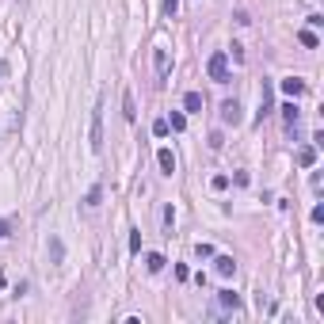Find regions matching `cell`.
<instances>
[{"label":"cell","mask_w":324,"mask_h":324,"mask_svg":"<svg viewBox=\"0 0 324 324\" xmlns=\"http://www.w3.org/2000/svg\"><path fill=\"white\" fill-rule=\"evenodd\" d=\"M206 73H210V80L225 84V80H229V53H225V50L210 53V61H206Z\"/></svg>","instance_id":"obj_1"},{"label":"cell","mask_w":324,"mask_h":324,"mask_svg":"<svg viewBox=\"0 0 324 324\" xmlns=\"http://www.w3.org/2000/svg\"><path fill=\"white\" fill-rule=\"evenodd\" d=\"M103 149V103H95V115H92V153Z\"/></svg>","instance_id":"obj_2"},{"label":"cell","mask_w":324,"mask_h":324,"mask_svg":"<svg viewBox=\"0 0 324 324\" xmlns=\"http://www.w3.org/2000/svg\"><path fill=\"white\" fill-rule=\"evenodd\" d=\"M202 107H206L202 92H187L183 95V115H202Z\"/></svg>","instance_id":"obj_3"},{"label":"cell","mask_w":324,"mask_h":324,"mask_svg":"<svg viewBox=\"0 0 324 324\" xmlns=\"http://www.w3.org/2000/svg\"><path fill=\"white\" fill-rule=\"evenodd\" d=\"M222 122H229V126H237V122H240V103L237 99H225L222 103Z\"/></svg>","instance_id":"obj_4"},{"label":"cell","mask_w":324,"mask_h":324,"mask_svg":"<svg viewBox=\"0 0 324 324\" xmlns=\"http://www.w3.org/2000/svg\"><path fill=\"white\" fill-rule=\"evenodd\" d=\"M301 92H305V80H298V77H286V80H282V95H290V99H298Z\"/></svg>","instance_id":"obj_5"},{"label":"cell","mask_w":324,"mask_h":324,"mask_svg":"<svg viewBox=\"0 0 324 324\" xmlns=\"http://www.w3.org/2000/svg\"><path fill=\"white\" fill-rule=\"evenodd\" d=\"M218 305L237 313V309H240V294H233V290H218Z\"/></svg>","instance_id":"obj_6"},{"label":"cell","mask_w":324,"mask_h":324,"mask_svg":"<svg viewBox=\"0 0 324 324\" xmlns=\"http://www.w3.org/2000/svg\"><path fill=\"white\" fill-rule=\"evenodd\" d=\"M153 61H156V77H160V80H168V69H172L168 50H156V53H153Z\"/></svg>","instance_id":"obj_7"},{"label":"cell","mask_w":324,"mask_h":324,"mask_svg":"<svg viewBox=\"0 0 324 324\" xmlns=\"http://www.w3.org/2000/svg\"><path fill=\"white\" fill-rule=\"evenodd\" d=\"M213 271L222 275V279H229V275L237 271V263H233V256H218V259H213Z\"/></svg>","instance_id":"obj_8"},{"label":"cell","mask_w":324,"mask_h":324,"mask_svg":"<svg viewBox=\"0 0 324 324\" xmlns=\"http://www.w3.org/2000/svg\"><path fill=\"white\" fill-rule=\"evenodd\" d=\"M156 164H160L164 176H172V172H176V156H172V149H160V153H156Z\"/></svg>","instance_id":"obj_9"},{"label":"cell","mask_w":324,"mask_h":324,"mask_svg":"<svg viewBox=\"0 0 324 324\" xmlns=\"http://www.w3.org/2000/svg\"><path fill=\"white\" fill-rule=\"evenodd\" d=\"M298 164H301V168H313V164H316V145H301L298 149Z\"/></svg>","instance_id":"obj_10"},{"label":"cell","mask_w":324,"mask_h":324,"mask_svg":"<svg viewBox=\"0 0 324 324\" xmlns=\"http://www.w3.org/2000/svg\"><path fill=\"white\" fill-rule=\"evenodd\" d=\"M168 130H172V134H183V130H187V115H183V111H172L168 115Z\"/></svg>","instance_id":"obj_11"},{"label":"cell","mask_w":324,"mask_h":324,"mask_svg":"<svg viewBox=\"0 0 324 324\" xmlns=\"http://www.w3.org/2000/svg\"><path fill=\"white\" fill-rule=\"evenodd\" d=\"M298 42L305 46V50H316V46H320V38H316V31L309 27V31H301V34H298Z\"/></svg>","instance_id":"obj_12"},{"label":"cell","mask_w":324,"mask_h":324,"mask_svg":"<svg viewBox=\"0 0 324 324\" xmlns=\"http://www.w3.org/2000/svg\"><path fill=\"white\" fill-rule=\"evenodd\" d=\"M122 115H126V122H134V119H137V107H134V95H130V92L122 95Z\"/></svg>","instance_id":"obj_13"},{"label":"cell","mask_w":324,"mask_h":324,"mask_svg":"<svg viewBox=\"0 0 324 324\" xmlns=\"http://www.w3.org/2000/svg\"><path fill=\"white\" fill-rule=\"evenodd\" d=\"M145 267H149V271H164V256H160V252H149V256H145Z\"/></svg>","instance_id":"obj_14"},{"label":"cell","mask_w":324,"mask_h":324,"mask_svg":"<svg viewBox=\"0 0 324 324\" xmlns=\"http://www.w3.org/2000/svg\"><path fill=\"white\" fill-rule=\"evenodd\" d=\"M282 119H286V126H298V107H294V99L282 107Z\"/></svg>","instance_id":"obj_15"},{"label":"cell","mask_w":324,"mask_h":324,"mask_svg":"<svg viewBox=\"0 0 324 324\" xmlns=\"http://www.w3.org/2000/svg\"><path fill=\"white\" fill-rule=\"evenodd\" d=\"M153 134H156V137H168V119H156V122H153Z\"/></svg>","instance_id":"obj_16"},{"label":"cell","mask_w":324,"mask_h":324,"mask_svg":"<svg viewBox=\"0 0 324 324\" xmlns=\"http://www.w3.org/2000/svg\"><path fill=\"white\" fill-rule=\"evenodd\" d=\"M210 187H213V191H225V187H229V176H213Z\"/></svg>","instance_id":"obj_17"},{"label":"cell","mask_w":324,"mask_h":324,"mask_svg":"<svg viewBox=\"0 0 324 324\" xmlns=\"http://www.w3.org/2000/svg\"><path fill=\"white\" fill-rule=\"evenodd\" d=\"M130 252H141V233H130Z\"/></svg>","instance_id":"obj_18"},{"label":"cell","mask_w":324,"mask_h":324,"mask_svg":"<svg viewBox=\"0 0 324 324\" xmlns=\"http://www.w3.org/2000/svg\"><path fill=\"white\" fill-rule=\"evenodd\" d=\"M195 252H198V259H210V256H213V248H210V244H198Z\"/></svg>","instance_id":"obj_19"},{"label":"cell","mask_w":324,"mask_h":324,"mask_svg":"<svg viewBox=\"0 0 324 324\" xmlns=\"http://www.w3.org/2000/svg\"><path fill=\"white\" fill-rule=\"evenodd\" d=\"M176 12H179V4H176V0H164V16H176Z\"/></svg>","instance_id":"obj_20"},{"label":"cell","mask_w":324,"mask_h":324,"mask_svg":"<svg viewBox=\"0 0 324 324\" xmlns=\"http://www.w3.org/2000/svg\"><path fill=\"white\" fill-rule=\"evenodd\" d=\"M0 237H8V222H0Z\"/></svg>","instance_id":"obj_21"}]
</instances>
